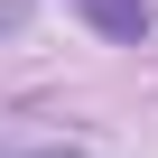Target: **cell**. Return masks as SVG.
Here are the masks:
<instances>
[{
  "label": "cell",
  "instance_id": "1",
  "mask_svg": "<svg viewBox=\"0 0 158 158\" xmlns=\"http://www.w3.org/2000/svg\"><path fill=\"white\" fill-rule=\"evenodd\" d=\"M102 37H149V0H74Z\"/></svg>",
  "mask_w": 158,
  "mask_h": 158
},
{
  "label": "cell",
  "instance_id": "2",
  "mask_svg": "<svg viewBox=\"0 0 158 158\" xmlns=\"http://www.w3.org/2000/svg\"><path fill=\"white\" fill-rule=\"evenodd\" d=\"M28 158H84V149H28Z\"/></svg>",
  "mask_w": 158,
  "mask_h": 158
}]
</instances>
